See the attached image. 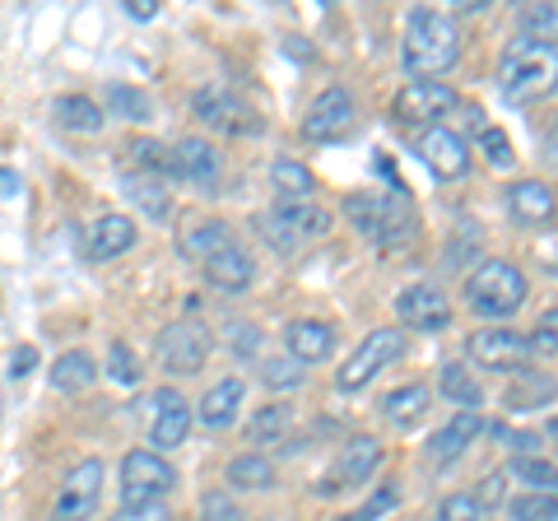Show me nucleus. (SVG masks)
I'll return each mask as SVG.
<instances>
[{"mask_svg": "<svg viewBox=\"0 0 558 521\" xmlns=\"http://www.w3.org/2000/svg\"><path fill=\"white\" fill-rule=\"evenodd\" d=\"M498 94L512 102V108H531V102H545L558 94V47L517 38L508 43L498 61Z\"/></svg>", "mask_w": 558, "mask_h": 521, "instance_id": "1", "label": "nucleus"}, {"mask_svg": "<svg viewBox=\"0 0 558 521\" xmlns=\"http://www.w3.org/2000/svg\"><path fill=\"white\" fill-rule=\"evenodd\" d=\"M461 61V28L442 10H410L405 20V71L414 80H438Z\"/></svg>", "mask_w": 558, "mask_h": 521, "instance_id": "2", "label": "nucleus"}, {"mask_svg": "<svg viewBox=\"0 0 558 521\" xmlns=\"http://www.w3.org/2000/svg\"><path fill=\"white\" fill-rule=\"evenodd\" d=\"M526 303V275L512 260H484V266L465 280V307L488 322H508L512 312Z\"/></svg>", "mask_w": 558, "mask_h": 521, "instance_id": "3", "label": "nucleus"}, {"mask_svg": "<svg viewBox=\"0 0 558 521\" xmlns=\"http://www.w3.org/2000/svg\"><path fill=\"white\" fill-rule=\"evenodd\" d=\"M400 354H405V331H400V326H377V331L363 336V340L354 344V354L344 359L336 387H340V391H363L377 373H387Z\"/></svg>", "mask_w": 558, "mask_h": 521, "instance_id": "4", "label": "nucleus"}, {"mask_svg": "<svg viewBox=\"0 0 558 521\" xmlns=\"http://www.w3.org/2000/svg\"><path fill=\"white\" fill-rule=\"evenodd\" d=\"M457 89L451 84H442V80H410L405 89L396 94V102H391V117L400 121V126H442V117L457 108Z\"/></svg>", "mask_w": 558, "mask_h": 521, "instance_id": "5", "label": "nucleus"}, {"mask_svg": "<svg viewBox=\"0 0 558 521\" xmlns=\"http://www.w3.org/2000/svg\"><path fill=\"white\" fill-rule=\"evenodd\" d=\"M381 465V443L373 433H354V438L344 443V451L336 457V465L326 471V480L317 484L322 498H336V494H349L359 489V484H368V475Z\"/></svg>", "mask_w": 558, "mask_h": 521, "instance_id": "6", "label": "nucleus"}, {"mask_svg": "<svg viewBox=\"0 0 558 521\" xmlns=\"http://www.w3.org/2000/svg\"><path fill=\"white\" fill-rule=\"evenodd\" d=\"M172 489H178V471L159 451H131L121 461V498L126 502H163Z\"/></svg>", "mask_w": 558, "mask_h": 521, "instance_id": "7", "label": "nucleus"}, {"mask_svg": "<svg viewBox=\"0 0 558 521\" xmlns=\"http://www.w3.org/2000/svg\"><path fill=\"white\" fill-rule=\"evenodd\" d=\"M191 108H196V117L205 121L209 131H223V135H256L260 131L256 108L252 102H242L233 89H223V84L201 89L196 98H191Z\"/></svg>", "mask_w": 558, "mask_h": 521, "instance_id": "8", "label": "nucleus"}, {"mask_svg": "<svg viewBox=\"0 0 558 521\" xmlns=\"http://www.w3.org/2000/svg\"><path fill=\"white\" fill-rule=\"evenodd\" d=\"M209 350H215V336H209L205 322H172L159 331V363L168 373H196L205 368Z\"/></svg>", "mask_w": 558, "mask_h": 521, "instance_id": "9", "label": "nucleus"}, {"mask_svg": "<svg viewBox=\"0 0 558 521\" xmlns=\"http://www.w3.org/2000/svg\"><path fill=\"white\" fill-rule=\"evenodd\" d=\"M98 494H102V461L89 457L70 465L57 489V502H51V521H89L98 508Z\"/></svg>", "mask_w": 558, "mask_h": 521, "instance_id": "10", "label": "nucleus"}, {"mask_svg": "<svg viewBox=\"0 0 558 521\" xmlns=\"http://www.w3.org/2000/svg\"><path fill=\"white\" fill-rule=\"evenodd\" d=\"M470 359L480 363V368H494V373H521L531 363V340L517 336L512 326H488V331H475L465 340Z\"/></svg>", "mask_w": 558, "mask_h": 521, "instance_id": "11", "label": "nucleus"}, {"mask_svg": "<svg viewBox=\"0 0 558 521\" xmlns=\"http://www.w3.org/2000/svg\"><path fill=\"white\" fill-rule=\"evenodd\" d=\"M414 154L424 159L433 178H442V182H457L470 172V145L451 126H424L414 135Z\"/></svg>", "mask_w": 558, "mask_h": 521, "instance_id": "12", "label": "nucleus"}, {"mask_svg": "<svg viewBox=\"0 0 558 521\" xmlns=\"http://www.w3.org/2000/svg\"><path fill=\"white\" fill-rule=\"evenodd\" d=\"M330 233V210H322L317 201H303V205H279L270 210V238L275 247H299V242L312 238H326Z\"/></svg>", "mask_w": 558, "mask_h": 521, "instance_id": "13", "label": "nucleus"}, {"mask_svg": "<svg viewBox=\"0 0 558 521\" xmlns=\"http://www.w3.org/2000/svg\"><path fill=\"white\" fill-rule=\"evenodd\" d=\"M396 317H400V326H410V331H442V326L451 322V307H447V299H442L438 284L418 280V284L400 289Z\"/></svg>", "mask_w": 558, "mask_h": 521, "instance_id": "14", "label": "nucleus"}, {"mask_svg": "<svg viewBox=\"0 0 558 521\" xmlns=\"http://www.w3.org/2000/svg\"><path fill=\"white\" fill-rule=\"evenodd\" d=\"M354 98H349L344 89H322L317 102L307 108V121H303V135L307 141H317V145H330V141H340V135L354 131Z\"/></svg>", "mask_w": 558, "mask_h": 521, "instance_id": "15", "label": "nucleus"}, {"mask_svg": "<svg viewBox=\"0 0 558 521\" xmlns=\"http://www.w3.org/2000/svg\"><path fill=\"white\" fill-rule=\"evenodd\" d=\"M191 424H196V414H191V405H186L182 391L163 387L159 396H154V414H149V443H154V451L182 447L186 433H191Z\"/></svg>", "mask_w": 558, "mask_h": 521, "instance_id": "16", "label": "nucleus"}, {"mask_svg": "<svg viewBox=\"0 0 558 521\" xmlns=\"http://www.w3.org/2000/svg\"><path fill=\"white\" fill-rule=\"evenodd\" d=\"M508 215L521 223V229H549V223L558 219V196H554V186L545 182H512L508 186Z\"/></svg>", "mask_w": 558, "mask_h": 521, "instance_id": "17", "label": "nucleus"}, {"mask_svg": "<svg viewBox=\"0 0 558 521\" xmlns=\"http://www.w3.org/2000/svg\"><path fill=\"white\" fill-rule=\"evenodd\" d=\"M284 350H289L293 363H303V368H312V363H326L330 354H336V326H330V322H317V317L289 322Z\"/></svg>", "mask_w": 558, "mask_h": 521, "instance_id": "18", "label": "nucleus"}, {"mask_svg": "<svg viewBox=\"0 0 558 521\" xmlns=\"http://www.w3.org/2000/svg\"><path fill=\"white\" fill-rule=\"evenodd\" d=\"M242 401H247V381L242 377H219L215 387H205L201 396V405H196V420L205 428H233L238 424V414H242Z\"/></svg>", "mask_w": 558, "mask_h": 521, "instance_id": "19", "label": "nucleus"}, {"mask_svg": "<svg viewBox=\"0 0 558 521\" xmlns=\"http://www.w3.org/2000/svg\"><path fill=\"white\" fill-rule=\"evenodd\" d=\"M172 178L209 191L219 182V154H215V145H205L201 135H186V141H178V145H172Z\"/></svg>", "mask_w": 558, "mask_h": 521, "instance_id": "20", "label": "nucleus"}, {"mask_svg": "<svg viewBox=\"0 0 558 521\" xmlns=\"http://www.w3.org/2000/svg\"><path fill=\"white\" fill-rule=\"evenodd\" d=\"M484 433V414H475V410H461V414H451V420L433 433L428 438V461H438V465H451L461 457V451L475 443Z\"/></svg>", "mask_w": 558, "mask_h": 521, "instance_id": "21", "label": "nucleus"}, {"mask_svg": "<svg viewBox=\"0 0 558 521\" xmlns=\"http://www.w3.org/2000/svg\"><path fill=\"white\" fill-rule=\"evenodd\" d=\"M135 238H140V229H135L131 215H102L89 229V238H84V256L89 260H112L121 252H131Z\"/></svg>", "mask_w": 558, "mask_h": 521, "instance_id": "22", "label": "nucleus"}, {"mask_svg": "<svg viewBox=\"0 0 558 521\" xmlns=\"http://www.w3.org/2000/svg\"><path fill=\"white\" fill-rule=\"evenodd\" d=\"M201 275H205V280L215 284V289H223V293H242V289L256 280V260L233 242V247H223L219 256H209L205 266H201Z\"/></svg>", "mask_w": 558, "mask_h": 521, "instance_id": "23", "label": "nucleus"}, {"mask_svg": "<svg viewBox=\"0 0 558 521\" xmlns=\"http://www.w3.org/2000/svg\"><path fill=\"white\" fill-rule=\"evenodd\" d=\"M182 256H191L196 266H205L209 256H219L223 247H233V229L223 219H196L191 229H182Z\"/></svg>", "mask_w": 558, "mask_h": 521, "instance_id": "24", "label": "nucleus"}, {"mask_svg": "<svg viewBox=\"0 0 558 521\" xmlns=\"http://www.w3.org/2000/svg\"><path fill=\"white\" fill-rule=\"evenodd\" d=\"M270 186H275L279 205H303V201H312V191H317V178H312V168L299 159H275Z\"/></svg>", "mask_w": 558, "mask_h": 521, "instance_id": "25", "label": "nucleus"}, {"mask_svg": "<svg viewBox=\"0 0 558 521\" xmlns=\"http://www.w3.org/2000/svg\"><path fill=\"white\" fill-rule=\"evenodd\" d=\"M223 475H229V489H242V494L275 489V461L260 457V451H242V457H233Z\"/></svg>", "mask_w": 558, "mask_h": 521, "instance_id": "26", "label": "nucleus"}, {"mask_svg": "<svg viewBox=\"0 0 558 521\" xmlns=\"http://www.w3.org/2000/svg\"><path fill=\"white\" fill-rule=\"evenodd\" d=\"M51 117H57V126L80 131V135H94V131H102V121H108V112L84 94H61L57 102H51Z\"/></svg>", "mask_w": 558, "mask_h": 521, "instance_id": "27", "label": "nucleus"}, {"mask_svg": "<svg viewBox=\"0 0 558 521\" xmlns=\"http://www.w3.org/2000/svg\"><path fill=\"white\" fill-rule=\"evenodd\" d=\"M344 215H349V223H354L359 233H368V238H381V233L396 229L387 196H349L344 201Z\"/></svg>", "mask_w": 558, "mask_h": 521, "instance_id": "28", "label": "nucleus"}, {"mask_svg": "<svg viewBox=\"0 0 558 521\" xmlns=\"http://www.w3.org/2000/svg\"><path fill=\"white\" fill-rule=\"evenodd\" d=\"M428 401H433V391L424 387V381H410V387H396L391 396H381V414L405 428V424L418 420V414H428Z\"/></svg>", "mask_w": 558, "mask_h": 521, "instance_id": "29", "label": "nucleus"}, {"mask_svg": "<svg viewBox=\"0 0 558 521\" xmlns=\"http://www.w3.org/2000/svg\"><path fill=\"white\" fill-rule=\"evenodd\" d=\"M438 387L451 405H461V410H475L484 401V391H480V381L465 373V363H442V373H438Z\"/></svg>", "mask_w": 558, "mask_h": 521, "instance_id": "30", "label": "nucleus"}, {"mask_svg": "<svg viewBox=\"0 0 558 521\" xmlns=\"http://www.w3.org/2000/svg\"><path fill=\"white\" fill-rule=\"evenodd\" d=\"M89 381H94V359L89 354L70 350V354H61L57 363H51V387L57 391H84Z\"/></svg>", "mask_w": 558, "mask_h": 521, "instance_id": "31", "label": "nucleus"}, {"mask_svg": "<svg viewBox=\"0 0 558 521\" xmlns=\"http://www.w3.org/2000/svg\"><path fill=\"white\" fill-rule=\"evenodd\" d=\"M131 168L140 172V178H172V149L159 145V141H131Z\"/></svg>", "mask_w": 558, "mask_h": 521, "instance_id": "32", "label": "nucleus"}, {"mask_svg": "<svg viewBox=\"0 0 558 521\" xmlns=\"http://www.w3.org/2000/svg\"><path fill=\"white\" fill-rule=\"evenodd\" d=\"M521 38L558 47V5H526L521 10Z\"/></svg>", "mask_w": 558, "mask_h": 521, "instance_id": "33", "label": "nucleus"}, {"mask_svg": "<svg viewBox=\"0 0 558 521\" xmlns=\"http://www.w3.org/2000/svg\"><path fill=\"white\" fill-rule=\"evenodd\" d=\"M108 108L112 117H126V121H149L154 117V102L145 89H126V84H112L108 89Z\"/></svg>", "mask_w": 558, "mask_h": 521, "instance_id": "34", "label": "nucleus"}, {"mask_svg": "<svg viewBox=\"0 0 558 521\" xmlns=\"http://www.w3.org/2000/svg\"><path fill=\"white\" fill-rule=\"evenodd\" d=\"M512 471L531 484V494H558V465H549L545 457H517Z\"/></svg>", "mask_w": 558, "mask_h": 521, "instance_id": "35", "label": "nucleus"}, {"mask_svg": "<svg viewBox=\"0 0 558 521\" xmlns=\"http://www.w3.org/2000/svg\"><path fill=\"white\" fill-rule=\"evenodd\" d=\"M289 424H293V410H289V405H260V410L252 414L247 428H252L256 443H270V438H284Z\"/></svg>", "mask_w": 558, "mask_h": 521, "instance_id": "36", "label": "nucleus"}, {"mask_svg": "<svg viewBox=\"0 0 558 521\" xmlns=\"http://www.w3.org/2000/svg\"><path fill=\"white\" fill-rule=\"evenodd\" d=\"M131 186H135V201L149 210V219H168L172 196L163 191V182H159V178H140V172H131Z\"/></svg>", "mask_w": 558, "mask_h": 521, "instance_id": "37", "label": "nucleus"}, {"mask_svg": "<svg viewBox=\"0 0 558 521\" xmlns=\"http://www.w3.org/2000/svg\"><path fill=\"white\" fill-rule=\"evenodd\" d=\"M508 512L512 521H558V494H521Z\"/></svg>", "mask_w": 558, "mask_h": 521, "instance_id": "38", "label": "nucleus"}, {"mask_svg": "<svg viewBox=\"0 0 558 521\" xmlns=\"http://www.w3.org/2000/svg\"><path fill=\"white\" fill-rule=\"evenodd\" d=\"M260 381H266L270 391H293V387H303V363H293V359H266V363H260Z\"/></svg>", "mask_w": 558, "mask_h": 521, "instance_id": "39", "label": "nucleus"}, {"mask_svg": "<svg viewBox=\"0 0 558 521\" xmlns=\"http://www.w3.org/2000/svg\"><path fill=\"white\" fill-rule=\"evenodd\" d=\"M521 381H526V387L508 391V405H512V410H526V405H539V401H554V391H558L545 373H521Z\"/></svg>", "mask_w": 558, "mask_h": 521, "instance_id": "40", "label": "nucleus"}, {"mask_svg": "<svg viewBox=\"0 0 558 521\" xmlns=\"http://www.w3.org/2000/svg\"><path fill=\"white\" fill-rule=\"evenodd\" d=\"M108 377L117 381V387H140V359L131 354V344H112L108 350Z\"/></svg>", "mask_w": 558, "mask_h": 521, "instance_id": "41", "label": "nucleus"}, {"mask_svg": "<svg viewBox=\"0 0 558 521\" xmlns=\"http://www.w3.org/2000/svg\"><path fill=\"white\" fill-rule=\"evenodd\" d=\"M480 154H484V159L494 163V168H512V159H517L512 141H508V135H502L498 126H484V131H480Z\"/></svg>", "mask_w": 558, "mask_h": 521, "instance_id": "42", "label": "nucleus"}, {"mask_svg": "<svg viewBox=\"0 0 558 521\" xmlns=\"http://www.w3.org/2000/svg\"><path fill=\"white\" fill-rule=\"evenodd\" d=\"M438 521H484V502L475 494H451V498H442Z\"/></svg>", "mask_w": 558, "mask_h": 521, "instance_id": "43", "label": "nucleus"}, {"mask_svg": "<svg viewBox=\"0 0 558 521\" xmlns=\"http://www.w3.org/2000/svg\"><path fill=\"white\" fill-rule=\"evenodd\" d=\"M396 502H400L396 484H381V489H377V494H373L368 502H363L359 512H349V517H340V521H381V517H387V512L396 508Z\"/></svg>", "mask_w": 558, "mask_h": 521, "instance_id": "44", "label": "nucleus"}, {"mask_svg": "<svg viewBox=\"0 0 558 521\" xmlns=\"http://www.w3.org/2000/svg\"><path fill=\"white\" fill-rule=\"evenodd\" d=\"M201 521H242V508L233 502V494L215 489V494L201 498Z\"/></svg>", "mask_w": 558, "mask_h": 521, "instance_id": "45", "label": "nucleus"}, {"mask_svg": "<svg viewBox=\"0 0 558 521\" xmlns=\"http://www.w3.org/2000/svg\"><path fill=\"white\" fill-rule=\"evenodd\" d=\"M108 521H172L168 502H121Z\"/></svg>", "mask_w": 558, "mask_h": 521, "instance_id": "46", "label": "nucleus"}, {"mask_svg": "<svg viewBox=\"0 0 558 521\" xmlns=\"http://www.w3.org/2000/svg\"><path fill=\"white\" fill-rule=\"evenodd\" d=\"M531 350H539V354H558V307L539 312L535 336H531Z\"/></svg>", "mask_w": 558, "mask_h": 521, "instance_id": "47", "label": "nucleus"}, {"mask_svg": "<svg viewBox=\"0 0 558 521\" xmlns=\"http://www.w3.org/2000/svg\"><path fill=\"white\" fill-rule=\"evenodd\" d=\"M229 331H233V354L238 359H256V350H260V331H256V326L252 322H233Z\"/></svg>", "mask_w": 558, "mask_h": 521, "instance_id": "48", "label": "nucleus"}, {"mask_svg": "<svg viewBox=\"0 0 558 521\" xmlns=\"http://www.w3.org/2000/svg\"><path fill=\"white\" fill-rule=\"evenodd\" d=\"M502 489H508V480H502V475H484V480H480V494H475V498L484 502V512L494 508V502H502Z\"/></svg>", "mask_w": 558, "mask_h": 521, "instance_id": "49", "label": "nucleus"}, {"mask_svg": "<svg viewBox=\"0 0 558 521\" xmlns=\"http://www.w3.org/2000/svg\"><path fill=\"white\" fill-rule=\"evenodd\" d=\"M33 363H38V350H33V344H24V350H14V354H10V377L33 373Z\"/></svg>", "mask_w": 558, "mask_h": 521, "instance_id": "50", "label": "nucleus"}, {"mask_svg": "<svg viewBox=\"0 0 558 521\" xmlns=\"http://www.w3.org/2000/svg\"><path fill=\"white\" fill-rule=\"evenodd\" d=\"M126 14L131 20H154V14H159V0H126Z\"/></svg>", "mask_w": 558, "mask_h": 521, "instance_id": "51", "label": "nucleus"}, {"mask_svg": "<svg viewBox=\"0 0 558 521\" xmlns=\"http://www.w3.org/2000/svg\"><path fill=\"white\" fill-rule=\"evenodd\" d=\"M14 191H20V178H14L10 168H0V201H5V196H14Z\"/></svg>", "mask_w": 558, "mask_h": 521, "instance_id": "52", "label": "nucleus"}, {"mask_svg": "<svg viewBox=\"0 0 558 521\" xmlns=\"http://www.w3.org/2000/svg\"><path fill=\"white\" fill-rule=\"evenodd\" d=\"M549 433H554V438H558V414H554V420H549Z\"/></svg>", "mask_w": 558, "mask_h": 521, "instance_id": "53", "label": "nucleus"}, {"mask_svg": "<svg viewBox=\"0 0 558 521\" xmlns=\"http://www.w3.org/2000/svg\"><path fill=\"white\" fill-rule=\"evenodd\" d=\"M433 521H438V517H433Z\"/></svg>", "mask_w": 558, "mask_h": 521, "instance_id": "54", "label": "nucleus"}]
</instances>
